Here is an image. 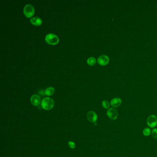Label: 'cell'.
Returning a JSON list of instances; mask_svg holds the SVG:
<instances>
[{
    "label": "cell",
    "instance_id": "cell-16",
    "mask_svg": "<svg viewBox=\"0 0 157 157\" xmlns=\"http://www.w3.org/2000/svg\"><path fill=\"white\" fill-rule=\"evenodd\" d=\"M68 146L69 147H70L71 149H74L76 147V144L73 141H70L68 142Z\"/></svg>",
    "mask_w": 157,
    "mask_h": 157
},
{
    "label": "cell",
    "instance_id": "cell-12",
    "mask_svg": "<svg viewBox=\"0 0 157 157\" xmlns=\"http://www.w3.org/2000/svg\"><path fill=\"white\" fill-rule=\"evenodd\" d=\"M87 62V63H88V65L92 66H94L96 64V60L94 57H90L88 59Z\"/></svg>",
    "mask_w": 157,
    "mask_h": 157
},
{
    "label": "cell",
    "instance_id": "cell-15",
    "mask_svg": "<svg viewBox=\"0 0 157 157\" xmlns=\"http://www.w3.org/2000/svg\"><path fill=\"white\" fill-rule=\"evenodd\" d=\"M151 134L152 136L155 139H157V129L155 128L153 129V130L152 131Z\"/></svg>",
    "mask_w": 157,
    "mask_h": 157
},
{
    "label": "cell",
    "instance_id": "cell-10",
    "mask_svg": "<svg viewBox=\"0 0 157 157\" xmlns=\"http://www.w3.org/2000/svg\"><path fill=\"white\" fill-rule=\"evenodd\" d=\"M30 22L32 24L35 26H39L42 24V20L38 17H34L30 19Z\"/></svg>",
    "mask_w": 157,
    "mask_h": 157
},
{
    "label": "cell",
    "instance_id": "cell-6",
    "mask_svg": "<svg viewBox=\"0 0 157 157\" xmlns=\"http://www.w3.org/2000/svg\"><path fill=\"white\" fill-rule=\"evenodd\" d=\"M109 57L106 55H101L98 59L97 61L99 64L101 66H106L109 62Z\"/></svg>",
    "mask_w": 157,
    "mask_h": 157
},
{
    "label": "cell",
    "instance_id": "cell-4",
    "mask_svg": "<svg viewBox=\"0 0 157 157\" xmlns=\"http://www.w3.org/2000/svg\"><path fill=\"white\" fill-rule=\"evenodd\" d=\"M146 123L150 128H154L157 125V117L154 115H151L147 118Z\"/></svg>",
    "mask_w": 157,
    "mask_h": 157
},
{
    "label": "cell",
    "instance_id": "cell-8",
    "mask_svg": "<svg viewBox=\"0 0 157 157\" xmlns=\"http://www.w3.org/2000/svg\"><path fill=\"white\" fill-rule=\"evenodd\" d=\"M31 102L34 106H38L41 103V98L37 94L32 95L31 98Z\"/></svg>",
    "mask_w": 157,
    "mask_h": 157
},
{
    "label": "cell",
    "instance_id": "cell-5",
    "mask_svg": "<svg viewBox=\"0 0 157 157\" xmlns=\"http://www.w3.org/2000/svg\"><path fill=\"white\" fill-rule=\"evenodd\" d=\"M107 115L108 117L112 120H116L118 117V111L114 108L109 109L107 111Z\"/></svg>",
    "mask_w": 157,
    "mask_h": 157
},
{
    "label": "cell",
    "instance_id": "cell-14",
    "mask_svg": "<svg viewBox=\"0 0 157 157\" xmlns=\"http://www.w3.org/2000/svg\"><path fill=\"white\" fill-rule=\"evenodd\" d=\"M151 134V130L149 128H146L143 130V134L145 136H148Z\"/></svg>",
    "mask_w": 157,
    "mask_h": 157
},
{
    "label": "cell",
    "instance_id": "cell-13",
    "mask_svg": "<svg viewBox=\"0 0 157 157\" xmlns=\"http://www.w3.org/2000/svg\"><path fill=\"white\" fill-rule=\"evenodd\" d=\"M102 106L104 108L108 109L110 107V103L107 100H104L102 102Z\"/></svg>",
    "mask_w": 157,
    "mask_h": 157
},
{
    "label": "cell",
    "instance_id": "cell-7",
    "mask_svg": "<svg viewBox=\"0 0 157 157\" xmlns=\"http://www.w3.org/2000/svg\"><path fill=\"white\" fill-rule=\"evenodd\" d=\"M88 120L92 123L95 122L98 118L97 114L93 111H90L88 112L87 115Z\"/></svg>",
    "mask_w": 157,
    "mask_h": 157
},
{
    "label": "cell",
    "instance_id": "cell-1",
    "mask_svg": "<svg viewBox=\"0 0 157 157\" xmlns=\"http://www.w3.org/2000/svg\"><path fill=\"white\" fill-rule=\"evenodd\" d=\"M54 101L50 97H45L41 101V106L43 108L46 110H51L54 106Z\"/></svg>",
    "mask_w": 157,
    "mask_h": 157
},
{
    "label": "cell",
    "instance_id": "cell-9",
    "mask_svg": "<svg viewBox=\"0 0 157 157\" xmlns=\"http://www.w3.org/2000/svg\"><path fill=\"white\" fill-rule=\"evenodd\" d=\"M111 105L114 108H117L120 106L122 103V100L119 98H114L111 101Z\"/></svg>",
    "mask_w": 157,
    "mask_h": 157
},
{
    "label": "cell",
    "instance_id": "cell-11",
    "mask_svg": "<svg viewBox=\"0 0 157 157\" xmlns=\"http://www.w3.org/2000/svg\"><path fill=\"white\" fill-rule=\"evenodd\" d=\"M55 91V89L52 87H49L47 88L44 91V93L47 96H51L54 94Z\"/></svg>",
    "mask_w": 157,
    "mask_h": 157
},
{
    "label": "cell",
    "instance_id": "cell-2",
    "mask_svg": "<svg viewBox=\"0 0 157 157\" xmlns=\"http://www.w3.org/2000/svg\"><path fill=\"white\" fill-rule=\"evenodd\" d=\"M45 41L48 44L54 45L59 43V38L55 34L48 33L45 36Z\"/></svg>",
    "mask_w": 157,
    "mask_h": 157
},
{
    "label": "cell",
    "instance_id": "cell-3",
    "mask_svg": "<svg viewBox=\"0 0 157 157\" xmlns=\"http://www.w3.org/2000/svg\"><path fill=\"white\" fill-rule=\"evenodd\" d=\"M24 13L25 16L30 18L33 16L35 13V9L31 4L26 5L24 8Z\"/></svg>",
    "mask_w": 157,
    "mask_h": 157
}]
</instances>
